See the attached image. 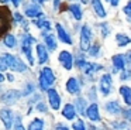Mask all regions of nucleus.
I'll use <instances>...</instances> for the list:
<instances>
[{
    "instance_id": "f257e3e1",
    "label": "nucleus",
    "mask_w": 131,
    "mask_h": 130,
    "mask_svg": "<svg viewBox=\"0 0 131 130\" xmlns=\"http://www.w3.org/2000/svg\"><path fill=\"white\" fill-rule=\"evenodd\" d=\"M35 42V38L32 35H30L28 33H26L23 35V40H21V51L24 52V55L27 57L30 65H34V58H32L31 54V44Z\"/></svg>"
},
{
    "instance_id": "f03ea898",
    "label": "nucleus",
    "mask_w": 131,
    "mask_h": 130,
    "mask_svg": "<svg viewBox=\"0 0 131 130\" xmlns=\"http://www.w3.org/2000/svg\"><path fill=\"white\" fill-rule=\"evenodd\" d=\"M54 82H55V75H54V72H52V69L48 68V67L42 68V71H41V73H40V86H41V89H44V90L48 89Z\"/></svg>"
},
{
    "instance_id": "7ed1b4c3",
    "label": "nucleus",
    "mask_w": 131,
    "mask_h": 130,
    "mask_svg": "<svg viewBox=\"0 0 131 130\" xmlns=\"http://www.w3.org/2000/svg\"><path fill=\"white\" fill-rule=\"evenodd\" d=\"M4 58H6L7 67L12 71H16V72H24L27 69L26 64L21 61L20 58H17L16 55H12V54H4Z\"/></svg>"
},
{
    "instance_id": "20e7f679",
    "label": "nucleus",
    "mask_w": 131,
    "mask_h": 130,
    "mask_svg": "<svg viewBox=\"0 0 131 130\" xmlns=\"http://www.w3.org/2000/svg\"><path fill=\"white\" fill-rule=\"evenodd\" d=\"M21 98V92L17 89H10L7 92H4L3 95L0 96V102L4 105H13Z\"/></svg>"
},
{
    "instance_id": "39448f33",
    "label": "nucleus",
    "mask_w": 131,
    "mask_h": 130,
    "mask_svg": "<svg viewBox=\"0 0 131 130\" xmlns=\"http://www.w3.org/2000/svg\"><path fill=\"white\" fill-rule=\"evenodd\" d=\"M0 120L3 122L4 129L10 130L13 126V122H14V116H13V112L10 109H2L0 110Z\"/></svg>"
},
{
    "instance_id": "423d86ee",
    "label": "nucleus",
    "mask_w": 131,
    "mask_h": 130,
    "mask_svg": "<svg viewBox=\"0 0 131 130\" xmlns=\"http://www.w3.org/2000/svg\"><path fill=\"white\" fill-rule=\"evenodd\" d=\"M89 45H90V30L88 25H83L82 33H80V48L83 51H88Z\"/></svg>"
},
{
    "instance_id": "0eeeda50",
    "label": "nucleus",
    "mask_w": 131,
    "mask_h": 130,
    "mask_svg": "<svg viewBox=\"0 0 131 130\" xmlns=\"http://www.w3.org/2000/svg\"><path fill=\"white\" fill-rule=\"evenodd\" d=\"M59 62L63 65V68L65 69H72V64H73V58H72L71 52H68V51H62V52L59 54Z\"/></svg>"
},
{
    "instance_id": "6e6552de",
    "label": "nucleus",
    "mask_w": 131,
    "mask_h": 130,
    "mask_svg": "<svg viewBox=\"0 0 131 130\" xmlns=\"http://www.w3.org/2000/svg\"><path fill=\"white\" fill-rule=\"evenodd\" d=\"M48 99H49V103H51V107L54 110L59 109V105H61V98L58 95V92L55 89H48Z\"/></svg>"
},
{
    "instance_id": "1a4fd4ad",
    "label": "nucleus",
    "mask_w": 131,
    "mask_h": 130,
    "mask_svg": "<svg viewBox=\"0 0 131 130\" xmlns=\"http://www.w3.org/2000/svg\"><path fill=\"white\" fill-rule=\"evenodd\" d=\"M100 86H102L103 95H108V93H110V89H111V76L110 75H104V76H103Z\"/></svg>"
},
{
    "instance_id": "9d476101",
    "label": "nucleus",
    "mask_w": 131,
    "mask_h": 130,
    "mask_svg": "<svg viewBox=\"0 0 131 130\" xmlns=\"http://www.w3.org/2000/svg\"><path fill=\"white\" fill-rule=\"evenodd\" d=\"M26 14H27L28 17H31V18H35V17L42 16V11H41L40 6L32 4V6H28V7L26 8Z\"/></svg>"
},
{
    "instance_id": "9b49d317",
    "label": "nucleus",
    "mask_w": 131,
    "mask_h": 130,
    "mask_svg": "<svg viewBox=\"0 0 131 130\" xmlns=\"http://www.w3.org/2000/svg\"><path fill=\"white\" fill-rule=\"evenodd\" d=\"M88 116H89V119H90V120H93V122H99V120H100L99 107H97L96 103H93V105H90V106H89V109H88Z\"/></svg>"
},
{
    "instance_id": "f8f14e48",
    "label": "nucleus",
    "mask_w": 131,
    "mask_h": 130,
    "mask_svg": "<svg viewBox=\"0 0 131 130\" xmlns=\"http://www.w3.org/2000/svg\"><path fill=\"white\" fill-rule=\"evenodd\" d=\"M37 54H38V61H40V64H45L48 61V52H47V48L42 44L37 45Z\"/></svg>"
},
{
    "instance_id": "ddd939ff",
    "label": "nucleus",
    "mask_w": 131,
    "mask_h": 130,
    "mask_svg": "<svg viewBox=\"0 0 131 130\" xmlns=\"http://www.w3.org/2000/svg\"><path fill=\"white\" fill-rule=\"evenodd\" d=\"M57 31H58V37H59V40L62 42H65V44H72L71 41V37L68 35V33L65 31V28L62 27L61 24H57Z\"/></svg>"
},
{
    "instance_id": "4468645a",
    "label": "nucleus",
    "mask_w": 131,
    "mask_h": 130,
    "mask_svg": "<svg viewBox=\"0 0 131 130\" xmlns=\"http://www.w3.org/2000/svg\"><path fill=\"white\" fill-rule=\"evenodd\" d=\"M62 115L63 117H66L68 120H73L75 119V115H76V112H75V106L73 105H65V107L62 109Z\"/></svg>"
},
{
    "instance_id": "2eb2a0df",
    "label": "nucleus",
    "mask_w": 131,
    "mask_h": 130,
    "mask_svg": "<svg viewBox=\"0 0 131 130\" xmlns=\"http://www.w3.org/2000/svg\"><path fill=\"white\" fill-rule=\"evenodd\" d=\"M66 90H68L69 93H78L79 92V83H78V81L75 78H69L68 82H66Z\"/></svg>"
},
{
    "instance_id": "dca6fc26",
    "label": "nucleus",
    "mask_w": 131,
    "mask_h": 130,
    "mask_svg": "<svg viewBox=\"0 0 131 130\" xmlns=\"http://www.w3.org/2000/svg\"><path fill=\"white\" fill-rule=\"evenodd\" d=\"M4 14H7V10H0V34L9 28V17H4Z\"/></svg>"
},
{
    "instance_id": "f3484780",
    "label": "nucleus",
    "mask_w": 131,
    "mask_h": 130,
    "mask_svg": "<svg viewBox=\"0 0 131 130\" xmlns=\"http://www.w3.org/2000/svg\"><path fill=\"white\" fill-rule=\"evenodd\" d=\"M120 93L123 95L125 103L131 105V89H130V88H128V86H121V88H120Z\"/></svg>"
},
{
    "instance_id": "a211bd4d",
    "label": "nucleus",
    "mask_w": 131,
    "mask_h": 130,
    "mask_svg": "<svg viewBox=\"0 0 131 130\" xmlns=\"http://www.w3.org/2000/svg\"><path fill=\"white\" fill-rule=\"evenodd\" d=\"M42 129H44V120L42 119H34L28 126V130H42Z\"/></svg>"
},
{
    "instance_id": "6ab92c4d",
    "label": "nucleus",
    "mask_w": 131,
    "mask_h": 130,
    "mask_svg": "<svg viewBox=\"0 0 131 130\" xmlns=\"http://www.w3.org/2000/svg\"><path fill=\"white\" fill-rule=\"evenodd\" d=\"M3 42H4V45H6V47H9V48H14L16 44H17V41H16V37L13 35V34H6Z\"/></svg>"
},
{
    "instance_id": "aec40b11",
    "label": "nucleus",
    "mask_w": 131,
    "mask_h": 130,
    "mask_svg": "<svg viewBox=\"0 0 131 130\" xmlns=\"http://www.w3.org/2000/svg\"><path fill=\"white\" fill-rule=\"evenodd\" d=\"M113 64L116 67V69H123L124 68V57L123 55H114L113 57Z\"/></svg>"
},
{
    "instance_id": "412c9836",
    "label": "nucleus",
    "mask_w": 131,
    "mask_h": 130,
    "mask_svg": "<svg viewBox=\"0 0 131 130\" xmlns=\"http://www.w3.org/2000/svg\"><path fill=\"white\" fill-rule=\"evenodd\" d=\"M93 7H94V11H96L100 17L106 16V11H104V8H103L102 3H100V0H93Z\"/></svg>"
},
{
    "instance_id": "4be33fe9",
    "label": "nucleus",
    "mask_w": 131,
    "mask_h": 130,
    "mask_svg": "<svg viewBox=\"0 0 131 130\" xmlns=\"http://www.w3.org/2000/svg\"><path fill=\"white\" fill-rule=\"evenodd\" d=\"M69 10L72 11V14H73V17H75L76 20H80V18H82V10H80V6L72 4V6H69Z\"/></svg>"
},
{
    "instance_id": "5701e85b",
    "label": "nucleus",
    "mask_w": 131,
    "mask_h": 130,
    "mask_svg": "<svg viewBox=\"0 0 131 130\" xmlns=\"http://www.w3.org/2000/svg\"><path fill=\"white\" fill-rule=\"evenodd\" d=\"M106 110L110 113H118L120 112V105L117 103V102H108L107 105H106Z\"/></svg>"
},
{
    "instance_id": "b1692460",
    "label": "nucleus",
    "mask_w": 131,
    "mask_h": 130,
    "mask_svg": "<svg viewBox=\"0 0 131 130\" xmlns=\"http://www.w3.org/2000/svg\"><path fill=\"white\" fill-rule=\"evenodd\" d=\"M45 44H47V47H48L51 51H54L55 48H57V41H55V37L54 35H45Z\"/></svg>"
},
{
    "instance_id": "393cba45",
    "label": "nucleus",
    "mask_w": 131,
    "mask_h": 130,
    "mask_svg": "<svg viewBox=\"0 0 131 130\" xmlns=\"http://www.w3.org/2000/svg\"><path fill=\"white\" fill-rule=\"evenodd\" d=\"M35 24L40 28H44V30H49L51 28V24H49V21L47 18H40L38 21H35Z\"/></svg>"
},
{
    "instance_id": "a878e982",
    "label": "nucleus",
    "mask_w": 131,
    "mask_h": 130,
    "mask_svg": "<svg viewBox=\"0 0 131 130\" xmlns=\"http://www.w3.org/2000/svg\"><path fill=\"white\" fill-rule=\"evenodd\" d=\"M117 42H118V45H125L130 42V38H128L127 35H124V34H117Z\"/></svg>"
},
{
    "instance_id": "bb28decb",
    "label": "nucleus",
    "mask_w": 131,
    "mask_h": 130,
    "mask_svg": "<svg viewBox=\"0 0 131 130\" xmlns=\"http://www.w3.org/2000/svg\"><path fill=\"white\" fill-rule=\"evenodd\" d=\"M73 130H86L83 120H76V122H75V123H73Z\"/></svg>"
},
{
    "instance_id": "cd10ccee",
    "label": "nucleus",
    "mask_w": 131,
    "mask_h": 130,
    "mask_svg": "<svg viewBox=\"0 0 131 130\" xmlns=\"http://www.w3.org/2000/svg\"><path fill=\"white\" fill-rule=\"evenodd\" d=\"M76 106H78V109H79L80 113H85V100H83V99H78Z\"/></svg>"
},
{
    "instance_id": "c85d7f7f",
    "label": "nucleus",
    "mask_w": 131,
    "mask_h": 130,
    "mask_svg": "<svg viewBox=\"0 0 131 130\" xmlns=\"http://www.w3.org/2000/svg\"><path fill=\"white\" fill-rule=\"evenodd\" d=\"M7 62H6V58H4V55H0V72L4 69H7Z\"/></svg>"
},
{
    "instance_id": "c756f323",
    "label": "nucleus",
    "mask_w": 131,
    "mask_h": 130,
    "mask_svg": "<svg viewBox=\"0 0 131 130\" xmlns=\"http://www.w3.org/2000/svg\"><path fill=\"white\" fill-rule=\"evenodd\" d=\"M14 130H26L23 126V123H21V119L17 117L16 119V126H14Z\"/></svg>"
},
{
    "instance_id": "7c9ffc66",
    "label": "nucleus",
    "mask_w": 131,
    "mask_h": 130,
    "mask_svg": "<svg viewBox=\"0 0 131 130\" xmlns=\"http://www.w3.org/2000/svg\"><path fill=\"white\" fill-rule=\"evenodd\" d=\"M32 90H34V86H32L31 83H28V85H27V88H26V90H24V92H21V95L26 96V95H28L30 92H32Z\"/></svg>"
},
{
    "instance_id": "2f4dec72",
    "label": "nucleus",
    "mask_w": 131,
    "mask_h": 130,
    "mask_svg": "<svg viewBox=\"0 0 131 130\" xmlns=\"http://www.w3.org/2000/svg\"><path fill=\"white\" fill-rule=\"evenodd\" d=\"M124 13L127 14L128 17H130V18H128V20H131V0H130V3H128V4H127V6H125V7H124Z\"/></svg>"
},
{
    "instance_id": "473e14b6",
    "label": "nucleus",
    "mask_w": 131,
    "mask_h": 130,
    "mask_svg": "<svg viewBox=\"0 0 131 130\" xmlns=\"http://www.w3.org/2000/svg\"><path fill=\"white\" fill-rule=\"evenodd\" d=\"M97 51H99V45H93L90 48V55H97Z\"/></svg>"
},
{
    "instance_id": "72a5a7b5",
    "label": "nucleus",
    "mask_w": 131,
    "mask_h": 130,
    "mask_svg": "<svg viewBox=\"0 0 131 130\" xmlns=\"http://www.w3.org/2000/svg\"><path fill=\"white\" fill-rule=\"evenodd\" d=\"M37 110H40V112H45L47 110V106L44 103H38L37 105Z\"/></svg>"
},
{
    "instance_id": "f704fd0d",
    "label": "nucleus",
    "mask_w": 131,
    "mask_h": 130,
    "mask_svg": "<svg viewBox=\"0 0 131 130\" xmlns=\"http://www.w3.org/2000/svg\"><path fill=\"white\" fill-rule=\"evenodd\" d=\"M14 20H16V21H18V23H21V21H23V16H21L20 13H14Z\"/></svg>"
},
{
    "instance_id": "c9c22d12",
    "label": "nucleus",
    "mask_w": 131,
    "mask_h": 130,
    "mask_svg": "<svg viewBox=\"0 0 131 130\" xmlns=\"http://www.w3.org/2000/svg\"><path fill=\"white\" fill-rule=\"evenodd\" d=\"M7 2V0H6ZM12 3H13V6H14V7H18V6H20V3H21V0H12Z\"/></svg>"
},
{
    "instance_id": "e433bc0d",
    "label": "nucleus",
    "mask_w": 131,
    "mask_h": 130,
    "mask_svg": "<svg viewBox=\"0 0 131 130\" xmlns=\"http://www.w3.org/2000/svg\"><path fill=\"white\" fill-rule=\"evenodd\" d=\"M57 130H69V129H68V127H65V126H62V124H58Z\"/></svg>"
},
{
    "instance_id": "4c0bfd02",
    "label": "nucleus",
    "mask_w": 131,
    "mask_h": 130,
    "mask_svg": "<svg viewBox=\"0 0 131 130\" xmlns=\"http://www.w3.org/2000/svg\"><path fill=\"white\" fill-rule=\"evenodd\" d=\"M107 2H110L113 6H117V4H118V2H120V0H107Z\"/></svg>"
},
{
    "instance_id": "58836bf2",
    "label": "nucleus",
    "mask_w": 131,
    "mask_h": 130,
    "mask_svg": "<svg viewBox=\"0 0 131 130\" xmlns=\"http://www.w3.org/2000/svg\"><path fill=\"white\" fill-rule=\"evenodd\" d=\"M7 79H9V81L12 82V81H14V76H13L12 73H9V75H7Z\"/></svg>"
},
{
    "instance_id": "ea45409f",
    "label": "nucleus",
    "mask_w": 131,
    "mask_h": 130,
    "mask_svg": "<svg viewBox=\"0 0 131 130\" xmlns=\"http://www.w3.org/2000/svg\"><path fill=\"white\" fill-rule=\"evenodd\" d=\"M3 81H4V76L2 75V72H0V82H3Z\"/></svg>"
},
{
    "instance_id": "a19ab883",
    "label": "nucleus",
    "mask_w": 131,
    "mask_h": 130,
    "mask_svg": "<svg viewBox=\"0 0 131 130\" xmlns=\"http://www.w3.org/2000/svg\"><path fill=\"white\" fill-rule=\"evenodd\" d=\"M37 2H38V3H42V2H44V0H37Z\"/></svg>"
},
{
    "instance_id": "79ce46f5",
    "label": "nucleus",
    "mask_w": 131,
    "mask_h": 130,
    "mask_svg": "<svg viewBox=\"0 0 131 130\" xmlns=\"http://www.w3.org/2000/svg\"><path fill=\"white\" fill-rule=\"evenodd\" d=\"M130 116H131V110H130Z\"/></svg>"
}]
</instances>
